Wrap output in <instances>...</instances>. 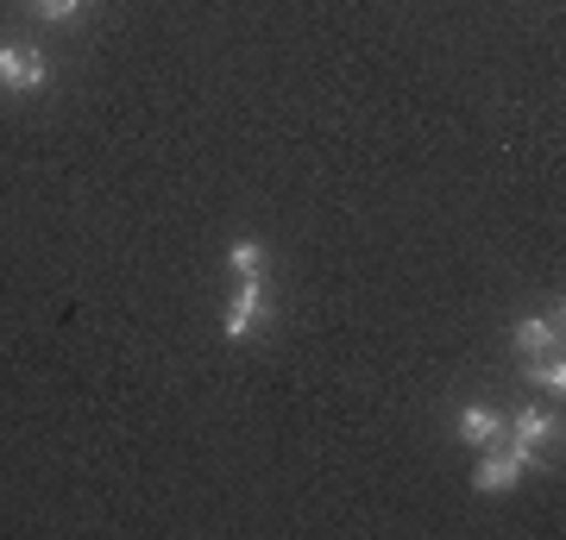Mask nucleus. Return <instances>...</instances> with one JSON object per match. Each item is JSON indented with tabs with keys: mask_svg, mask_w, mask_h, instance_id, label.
<instances>
[{
	"mask_svg": "<svg viewBox=\"0 0 566 540\" xmlns=\"http://www.w3.org/2000/svg\"><path fill=\"white\" fill-rule=\"evenodd\" d=\"M460 441L479 446V453H485V446H504V415H497L491 402H472L460 415Z\"/></svg>",
	"mask_w": 566,
	"mask_h": 540,
	"instance_id": "nucleus-5",
	"label": "nucleus"
},
{
	"mask_svg": "<svg viewBox=\"0 0 566 540\" xmlns=\"http://www.w3.org/2000/svg\"><path fill=\"white\" fill-rule=\"evenodd\" d=\"M264 315H271L264 277H240V289H233V301H227V315H221V333L227 340H252V333L264 327Z\"/></svg>",
	"mask_w": 566,
	"mask_h": 540,
	"instance_id": "nucleus-2",
	"label": "nucleus"
},
{
	"mask_svg": "<svg viewBox=\"0 0 566 540\" xmlns=\"http://www.w3.org/2000/svg\"><path fill=\"white\" fill-rule=\"evenodd\" d=\"M44 82H51L44 51H32V44H7V51H0V88H20V95H32V88H44Z\"/></svg>",
	"mask_w": 566,
	"mask_h": 540,
	"instance_id": "nucleus-3",
	"label": "nucleus"
},
{
	"mask_svg": "<svg viewBox=\"0 0 566 540\" xmlns=\"http://www.w3.org/2000/svg\"><path fill=\"white\" fill-rule=\"evenodd\" d=\"M528 465L516 459V453H504V446H485V459H479V472H472V490H485V497H504V490H516L523 484Z\"/></svg>",
	"mask_w": 566,
	"mask_h": 540,
	"instance_id": "nucleus-4",
	"label": "nucleus"
},
{
	"mask_svg": "<svg viewBox=\"0 0 566 540\" xmlns=\"http://www.w3.org/2000/svg\"><path fill=\"white\" fill-rule=\"evenodd\" d=\"M39 13H44V20H76L82 0H39Z\"/></svg>",
	"mask_w": 566,
	"mask_h": 540,
	"instance_id": "nucleus-9",
	"label": "nucleus"
},
{
	"mask_svg": "<svg viewBox=\"0 0 566 540\" xmlns=\"http://www.w3.org/2000/svg\"><path fill=\"white\" fill-rule=\"evenodd\" d=\"M227 264H233V277H264V245L259 240H233L227 245Z\"/></svg>",
	"mask_w": 566,
	"mask_h": 540,
	"instance_id": "nucleus-8",
	"label": "nucleus"
},
{
	"mask_svg": "<svg viewBox=\"0 0 566 540\" xmlns=\"http://www.w3.org/2000/svg\"><path fill=\"white\" fill-rule=\"evenodd\" d=\"M554 441H560V421L547 415V409H523V415L510 421V453L523 465H542L554 453Z\"/></svg>",
	"mask_w": 566,
	"mask_h": 540,
	"instance_id": "nucleus-1",
	"label": "nucleus"
},
{
	"mask_svg": "<svg viewBox=\"0 0 566 540\" xmlns=\"http://www.w3.org/2000/svg\"><path fill=\"white\" fill-rule=\"evenodd\" d=\"M528 383H535L542 396H560V390H566V364L547 359V352H535V359H528Z\"/></svg>",
	"mask_w": 566,
	"mask_h": 540,
	"instance_id": "nucleus-7",
	"label": "nucleus"
},
{
	"mask_svg": "<svg viewBox=\"0 0 566 540\" xmlns=\"http://www.w3.org/2000/svg\"><path fill=\"white\" fill-rule=\"evenodd\" d=\"M510 340H516V352H528V359H535V352H554V346H560V308H554V315L516 320V333H510Z\"/></svg>",
	"mask_w": 566,
	"mask_h": 540,
	"instance_id": "nucleus-6",
	"label": "nucleus"
}]
</instances>
